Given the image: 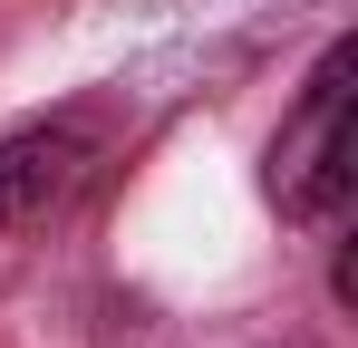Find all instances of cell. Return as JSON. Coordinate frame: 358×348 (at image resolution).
Here are the masks:
<instances>
[{"instance_id":"cell-2","label":"cell","mask_w":358,"mask_h":348,"mask_svg":"<svg viewBox=\"0 0 358 348\" xmlns=\"http://www.w3.org/2000/svg\"><path fill=\"white\" fill-rule=\"evenodd\" d=\"M97 165V136L59 116V126H20V136H0V223H39L49 203L78 194V174Z\"/></svg>"},{"instance_id":"cell-1","label":"cell","mask_w":358,"mask_h":348,"mask_svg":"<svg viewBox=\"0 0 358 348\" xmlns=\"http://www.w3.org/2000/svg\"><path fill=\"white\" fill-rule=\"evenodd\" d=\"M271 194L300 223H329L349 203V49H329L310 68V97L271 145Z\"/></svg>"}]
</instances>
